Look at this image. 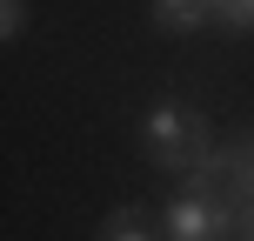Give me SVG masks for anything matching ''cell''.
<instances>
[{"mask_svg": "<svg viewBox=\"0 0 254 241\" xmlns=\"http://www.w3.org/2000/svg\"><path fill=\"white\" fill-rule=\"evenodd\" d=\"M228 161H234V174H228V201H254V127H241V134L228 141Z\"/></svg>", "mask_w": 254, "mask_h": 241, "instance_id": "4", "label": "cell"}, {"mask_svg": "<svg viewBox=\"0 0 254 241\" xmlns=\"http://www.w3.org/2000/svg\"><path fill=\"white\" fill-rule=\"evenodd\" d=\"M234 241H254V201H234Z\"/></svg>", "mask_w": 254, "mask_h": 241, "instance_id": "8", "label": "cell"}, {"mask_svg": "<svg viewBox=\"0 0 254 241\" xmlns=\"http://www.w3.org/2000/svg\"><path fill=\"white\" fill-rule=\"evenodd\" d=\"M140 148L167 167V174H194V167L214 154V127L194 101H154L140 114Z\"/></svg>", "mask_w": 254, "mask_h": 241, "instance_id": "1", "label": "cell"}, {"mask_svg": "<svg viewBox=\"0 0 254 241\" xmlns=\"http://www.w3.org/2000/svg\"><path fill=\"white\" fill-rule=\"evenodd\" d=\"M101 241H161L147 228V215H140V208H114V215H107V235Z\"/></svg>", "mask_w": 254, "mask_h": 241, "instance_id": "5", "label": "cell"}, {"mask_svg": "<svg viewBox=\"0 0 254 241\" xmlns=\"http://www.w3.org/2000/svg\"><path fill=\"white\" fill-rule=\"evenodd\" d=\"M214 7V27H228V34H254V0H207Z\"/></svg>", "mask_w": 254, "mask_h": 241, "instance_id": "6", "label": "cell"}, {"mask_svg": "<svg viewBox=\"0 0 254 241\" xmlns=\"http://www.w3.org/2000/svg\"><path fill=\"white\" fill-rule=\"evenodd\" d=\"M0 7H7V13H0V34L20 40V34H27V0H0Z\"/></svg>", "mask_w": 254, "mask_h": 241, "instance_id": "7", "label": "cell"}, {"mask_svg": "<svg viewBox=\"0 0 254 241\" xmlns=\"http://www.w3.org/2000/svg\"><path fill=\"white\" fill-rule=\"evenodd\" d=\"M167 241H234V201L228 194H201V188H181L161 215Z\"/></svg>", "mask_w": 254, "mask_h": 241, "instance_id": "2", "label": "cell"}, {"mask_svg": "<svg viewBox=\"0 0 254 241\" xmlns=\"http://www.w3.org/2000/svg\"><path fill=\"white\" fill-rule=\"evenodd\" d=\"M147 20L161 27V34H201V27L214 20V7H207V0H147Z\"/></svg>", "mask_w": 254, "mask_h": 241, "instance_id": "3", "label": "cell"}]
</instances>
